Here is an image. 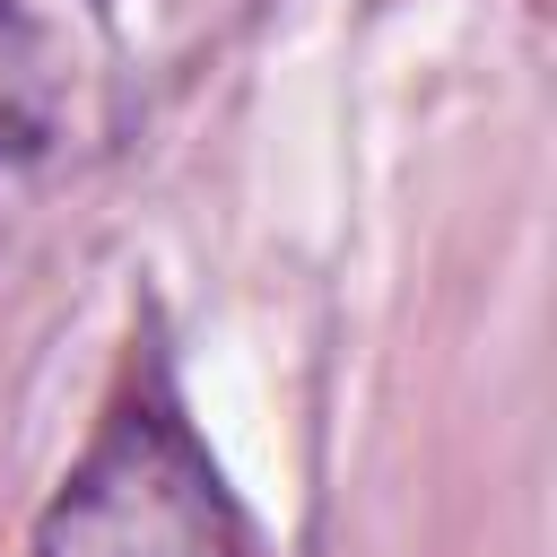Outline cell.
Returning a JSON list of instances; mask_svg holds the SVG:
<instances>
[{
	"label": "cell",
	"mask_w": 557,
	"mask_h": 557,
	"mask_svg": "<svg viewBox=\"0 0 557 557\" xmlns=\"http://www.w3.org/2000/svg\"><path fill=\"white\" fill-rule=\"evenodd\" d=\"M131 104L113 0H0V165L104 148Z\"/></svg>",
	"instance_id": "2"
},
{
	"label": "cell",
	"mask_w": 557,
	"mask_h": 557,
	"mask_svg": "<svg viewBox=\"0 0 557 557\" xmlns=\"http://www.w3.org/2000/svg\"><path fill=\"white\" fill-rule=\"evenodd\" d=\"M35 557H261L252 513L191 435L165 366L131 374L35 522Z\"/></svg>",
	"instance_id": "1"
}]
</instances>
